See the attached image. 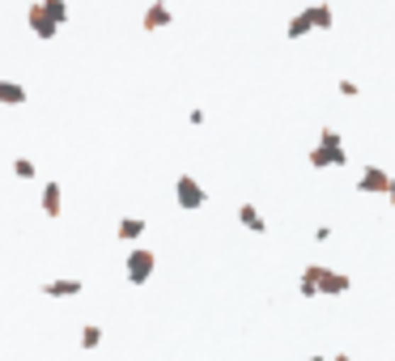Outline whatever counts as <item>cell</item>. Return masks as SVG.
Listing matches in <instances>:
<instances>
[{"instance_id": "cell-1", "label": "cell", "mask_w": 395, "mask_h": 361, "mask_svg": "<svg viewBox=\"0 0 395 361\" xmlns=\"http://www.w3.org/2000/svg\"><path fill=\"white\" fill-rule=\"evenodd\" d=\"M306 162H311L315 170H332V166H349V145H345V136H340L336 128H323V132H319V145H311V153H306Z\"/></svg>"}, {"instance_id": "cell-2", "label": "cell", "mask_w": 395, "mask_h": 361, "mask_svg": "<svg viewBox=\"0 0 395 361\" xmlns=\"http://www.w3.org/2000/svg\"><path fill=\"white\" fill-rule=\"evenodd\" d=\"M302 272L315 281V289H319L323 298H340V294H349V289H353L349 272H336V268H328V264H311V268H302Z\"/></svg>"}, {"instance_id": "cell-3", "label": "cell", "mask_w": 395, "mask_h": 361, "mask_svg": "<svg viewBox=\"0 0 395 361\" xmlns=\"http://www.w3.org/2000/svg\"><path fill=\"white\" fill-rule=\"evenodd\" d=\"M153 268H157V255H153L149 247H132V251H128V260H123V272H128V285H149V277H153Z\"/></svg>"}, {"instance_id": "cell-4", "label": "cell", "mask_w": 395, "mask_h": 361, "mask_svg": "<svg viewBox=\"0 0 395 361\" xmlns=\"http://www.w3.org/2000/svg\"><path fill=\"white\" fill-rule=\"evenodd\" d=\"M174 200H179V209L196 213V209L208 204V191H204V183H200L196 174H179V179H174Z\"/></svg>"}, {"instance_id": "cell-5", "label": "cell", "mask_w": 395, "mask_h": 361, "mask_svg": "<svg viewBox=\"0 0 395 361\" xmlns=\"http://www.w3.org/2000/svg\"><path fill=\"white\" fill-rule=\"evenodd\" d=\"M26 26H30V30H34V38H43V43H51V38L60 34V21L47 13V4H43V0L26 9Z\"/></svg>"}, {"instance_id": "cell-6", "label": "cell", "mask_w": 395, "mask_h": 361, "mask_svg": "<svg viewBox=\"0 0 395 361\" xmlns=\"http://www.w3.org/2000/svg\"><path fill=\"white\" fill-rule=\"evenodd\" d=\"M387 187H391V174H387L383 166H366V170L357 174V191H362V196H387Z\"/></svg>"}, {"instance_id": "cell-7", "label": "cell", "mask_w": 395, "mask_h": 361, "mask_svg": "<svg viewBox=\"0 0 395 361\" xmlns=\"http://www.w3.org/2000/svg\"><path fill=\"white\" fill-rule=\"evenodd\" d=\"M43 294L47 298H81L85 294V281H77V277H51V281H43Z\"/></svg>"}, {"instance_id": "cell-8", "label": "cell", "mask_w": 395, "mask_h": 361, "mask_svg": "<svg viewBox=\"0 0 395 361\" xmlns=\"http://www.w3.org/2000/svg\"><path fill=\"white\" fill-rule=\"evenodd\" d=\"M315 30V4H306V9H298L294 17H289V26H285V38H306Z\"/></svg>"}, {"instance_id": "cell-9", "label": "cell", "mask_w": 395, "mask_h": 361, "mask_svg": "<svg viewBox=\"0 0 395 361\" xmlns=\"http://www.w3.org/2000/svg\"><path fill=\"white\" fill-rule=\"evenodd\" d=\"M38 204H43V217H47V221H55V217H60V209H64V191H60V183H55V179H51V183H43V200H38Z\"/></svg>"}, {"instance_id": "cell-10", "label": "cell", "mask_w": 395, "mask_h": 361, "mask_svg": "<svg viewBox=\"0 0 395 361\" xmlns=\"http://www.w3.org/2000/svg\"><path fill=\"white\" fill-rule=\"evenodd\" d=\"M170 21H174V13H170V4H162V0H157V4H149V9H145V17H140V26H145V30H166Z\"/></svg>"}, {"instance_id": "cell-11", "label": "cell", "mask_w": 395, "mask_h": 361, "mask_svg": "<svg viewBox=\"0 0 395 361\" xmlns=\"http://www.w3.org/2000/svg\"><path fill=\"white\" fill-rule=\"evenodd\" d=\"M238 226L251 230V234H268V221H264V213L255 204H238Z\"/></svg>"}, {"instance_id": "cell-12", "label": "cell", "mask_w": 395, "mask_h": 361, "mask_svg": "<svg viewBox=\"0 0 395 361\" xmlns=\"http://www.w3.org/2000/svg\"><path fill=\"white\" fill-rule=\"evenodd\" d=\"M140 234H145V217H123L115 226V238H123V243H136Z\"/></svg>"}, {"instance_id": "cell-13", "label": "cell", "mask_w": 395, "mask_h": 361, "mask_svg": "<svg viewBox=\"0 0 395 361\" xmlns=\"http://www.w3.org/2000/svg\"><path fill=\"white\" fill-rule=\"evenodd\" d=\"M26 102V85L21 81H0V106H21Z\"/></svg>"}, {"instance_id": "cell-14", "label": "cell", "mask_w": 395, "mask_h": 361, "mask_svg": "<svg viewBox=\"0 0 395 361\" xmlns=\"http://www.w3.org/2000/svg\"><path fill=\"white\" fill-rule=\"evenodd\" d=\"M98 345H102V328H98V323H85V328H81V349L94 353Z\"/></svg>"}, {"instance_id": "cell-15", "label": "cell", "mask_w": 395, "mask_h": 361, "mask_svg": "<svg viewBox=\"0 0 395 361\" xmlns=\"http://www.w3.org/2000/svg\"><path fill=\"white\" fill-rule=\"evenodd\" d=\"M332 26H336L332 4H315V30H332Z\"/></svg>"}, {"instance_id": "cell-16", "label": "cell", "mask_w": 395, "mask_h": 361, "mask_svg": "<svg viewBox=\"0 0 395 361\" xmlns=\"http://www.w3.org/2000/svg\"><path fill=\"white\" fill-rule=\"evenodd\" d=\"M13 174H17V179H26V183H30V179H34V174H38V166H34V162H30V157H13Z\"/></svg>"}, {"instance_id": "cell-17", "label": "cell", "mask_w": 395, "mask_h": 361, "mask_svg": "<svg viewBox=\"0 0 395 361\" xmlns=\"http://www.w3.org/2000/svg\"><path fill=\"white\" fill-rule=\"evenodd\" d=\"M43 4H47V13H51V17H55L60 26L68 21V4H64V0H43Z\"/></svg>"}, {"instance_id": "cell-18", "label": "cell", "mask_w": 395, "mask_h": 361, "mask_svg": "<svg viewBox=\"0 0 395 361\" xmlns=\"http://www.w3.org/2000/svg\"><path fill=\"white\" fill-rule=\"evenodd\" d=\"M298 294H302V298H319V289H315V281H311L306 272L298 277Z\"/></svg>"}, {"instance_id": "cell-19", "label": "cell", "mask_w": 395, "mask_h": 361, "mask_svg": "<svg viewBox=\"0 0 395 361\" xmlns=\"http://www.w3.org/2000/svg\"><path fill=\"white\" fill-rule=\"evenodd\" d=\"M336 89H340L345 98H357V94H362V85H357V81H349V77H340V85H336Z\"/></svg>"}, {"instance_id": "cell-20", "label": "cell", "mask_w": 395, "mask_h": 361, "mask_svg": "<svg viewBox=\"0 0 395 361\" xmlns=\"http://www.w3.org/2000/svg\"><path fill=\"white\" fill-rule=\"evenodd\" d=\"M387 204L395 209V179H391V187H387Z\"/></svg>"}, {"instance_id": "cell-21", "label": "cell", "mask_w": 395, "mask_h": 361, "mask_svg": "<svg viewBox=\"0 0 395 361\" xmlns=\"http://www.w3.org/2000/svg\"><path fill=\"white\" fill-rule=\"evenodd\" d=\"M332 361H353V357H349V353H336V357H332Z\"/></svg>"}, {"instance_id": "cell-22", "label": "cell", "mask_w": 395, "mask_h": 361, "mask_svg": "<svg viewBox=\"0 0 395 361\" xmlns=\"http://www.w3.org/2000/svg\"><path fill=\"white\" fill-rule=\"evenodd\" d=\"M302 361H332V357H319V353H315V357H302Z\"/></svg>"}]
</instances>
